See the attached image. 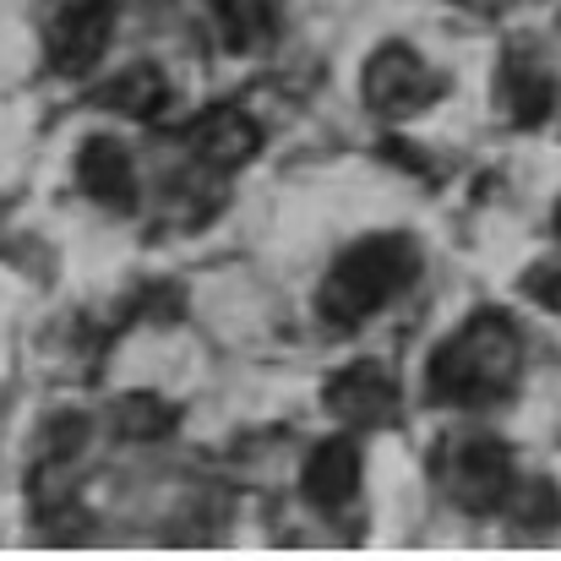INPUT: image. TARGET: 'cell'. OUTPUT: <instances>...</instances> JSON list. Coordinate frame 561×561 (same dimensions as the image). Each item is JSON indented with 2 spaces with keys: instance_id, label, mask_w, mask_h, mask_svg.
Masks as SVG:
<instances>
[{
  "instance_id": "obj_1",
  "label": "cell",
  "mask_w": 561,
  "mask_h": 561,
  "mask_svg": "<svg viewBox=\"0 0 561 561\" xmlns=\"http://www.w3.org/2000/svg\"><path fill=\"white\" fill-rule=\"evenodd\" d=\"M524 366L518 328L502 311H474L436 355H431V398L447 409H491L513 392Z\"/></svg>"
},
{
  "instance_id": "obj_2",
  "label": "cell",
  "mask_w": 561,
  "mask_h": 561,
  "mask_svg": "<svg viewBox=\"0 0 561 561\" xmlns=\"http://www.w3.org/2000/svg\"><path fill=\"white\" fill-rule=\"evenodd\" d=\"M414 273H420V251H414L409 234H366L322 278L317 311L328 322H339V328H355V322L376 317Z\"/></svg>"
},
{
  "instance_id": "obj_3",
  "label": "cell",
  "mask_w": 561,
  "mask_h": 561,
  "mask_svg": "<svg viewBox=\"0 0 561 561\" xmlns=\"http://www.w3.org/2000/svg\"><path fill=\"white\" fill-rule=\"evenodd\" d=\"M442 480H447V496L463 507V513H496L507 507L513 496V453L491 436H474V442H458L447 458H442Z\"/></svg>"
},
{
  "instance_id": "obj_4",
  "label": "cell",
  "mask_w": 561,
  "mask_h": 561,
  "mask_svg": "<svg viewBox=\"0 0 561 561\" xmlns=\"http://www.w3.org/2000/svg\"><path fill=\"white\" fill-rule=\"evenodd\" d=\"M360 88H366V104L381 110V115H414V110L436 104L447 82H442L409 44H381L371 60H366Z\"/></svg>"
},
{
  "instance_id": "obj_5",
  "label": "cell",
  "mask_w": 561,
  "mask_h": 561,
  "mask_svg": "<svg viewBox=\"0 0 561 561\" xmlns=\"http://www.w3.org/2000/svg\"><path fill=\"white\" fill-rule=\"evenodd\" d=\"M110 27H115V0H66L60 16L49 22V66L60 77H88L110 49Z\"/></svg>"
},
{
  "instance_id": "obj_6",
  "label": "cell",
  "mask_w": 561,
  "mask_h": 561,
  "mask_svg": "<svg viewBox=\"0 0 561 561\" xmlns=\"http://www.w3.org/2000/svg\"><path fill=\"white\" fill-rule=\"evenodd\" d=\"M186 148L213 170H234V164H245L262 148V131H256V121L245 110L218 104V110H202L186 126Z\"/></svg>"
},
{
  "instance_id": "obj_7",
  "label": "cell",
  "mask_w": 561,
  "mask_h": 561,
  "mask_svg": "<svg viewBox=\"0 0 561 561\" xmlns=\"http://www.w3.org/2000/svg\"><path fill=\"white\" fill-rule=\"evenodd\" d=\"M328 409L344 425H387L392 409H398V381L381 371L376 360L344 366V371L328 381Z\"/></svg>"
},
{
  "instance_id": "obj_8",
  "label": "cell",
  "mask_w": 561,
  "mask_h": 561,
  "mask_svg": "<svg viewBox=\"0 0 561 561\" xmlns=\"http://www.w3.org/2000/svg\"><path fill=\"white\" fill-rule=\"evenodd\" d=\"M300 485H306V496H311L317 507H328V513L350 507V502H355V491H360V447H355L350 436L322 442V447L306 458Z\"/></svg>"
},
{
  "instance_id": "obj_9",
  "label": "cell",
  "mask_w": 561,
  "mask_h": 561,
  "mask_svg": "<svg viewBox=\"0 0 561 561\" xmlns=\"http://www.w3.org/2000/svg\"><path fill=\"white\" fill-rule=\"evenodd\" d=\"M77 181H82L88 196H99V202H110V207H131V202H137V164H131V153H126L115 137L82 142V153H77Z\"/></svg>"
},
{
  "instance_id": "obj_10",
  "label": "cell",
  "mask_w": 561,
  "mask_h": 561,
  "mask_svg": "<svg viewBox=\"0 0 561 561\" xmlns=\"http://www.w3.org/2000/svg\"><path fill=\"white\" fill-rule=\"evenodd\" d=\"M213 16H218V38H224V49H234V55L267 49L273 33H278V11H273V0H213Z\"/></svg>"
},
{
  "instance_id": "obj_11",
  "label": "cell",
  "mask_w": 561,
  "mask_h": 561,
  "mask_svg": "<svg viewBox=\"0 0 561 561\" xmlns=\"http://www.w3.org/2000/svg\"><path fill=\"white\" fill-rule=\"evenodd\" d=\"M99 104H110V110H121V115H131V121H153V115L170 104V82H164L159 66H131V71H121L110 88H99Z\"/></svg>"
},
{
  "instance_id": "obj_12",
  "label": "cell",
  "mask_w": 561,
  "mask_h": 561,
  "mask_svg": "<svg viewBox=\"0 0 561 561\" xmlns=\"http://www.w3.org/2000/svg\"><path fill=\"white\" fill-rule=\"evenodd\" d=\"M175 420H181L175 403H164V398H153V392H126V398L110 409V425H115L121 436H131V442H159V436H170Z\"/></svg>"
},
{
  "instance_id": "obj_13",
  "label": "cell",
  "mask_w": 561,
  "mask_h": 561,
  "mask_svg": "<svg viewBox=\"0 0 561 561\" xmlns=\"http://www.w3.org/2000/svg\"><path fill=\"white\" fill-rule=\"evenodd\" d=\"M502 93H507V110H513L518 126H540L551 115V104H557V82L540 66H507Z\"/></svg>"
},
{
  "instance_id": "obj_14",
  "label": "cell",
  "mask_w": 561,
  "mask_h": 561,
  "mask_svg": "<svg viewBox=\"0 0 561 561\" xmlns=\"http://www.w3.org/2000/svg\"><path fill=\"white\" fill-rule=\"evenodd\" d=\"M524 289H529L546 311H561V262H540V267L524 278Z\"/></svg>"
},
{
  "instance_id": "obj_15",
  "label": "cell",
  "mask_w": 561,
  "mask_h": 561,
  "mask_svg": "<svg viewBox=\"0 0 561 561\" xmlns=\"http://www.w3.org/2000/svg\"><path fill=\"white\" fill-rule=\"evenodd\" d=\"M557 234H561V207H557Z\"/></svg>"
}]
</instances>
